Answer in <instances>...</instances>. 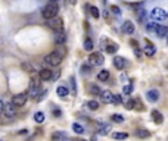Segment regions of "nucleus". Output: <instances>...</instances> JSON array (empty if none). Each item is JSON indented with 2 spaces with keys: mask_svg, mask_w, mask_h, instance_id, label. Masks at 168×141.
Wrapping results in <instances>:
<instances>
[{
  "mask_svg": "<svg viewBox=\"0 0 168 141\" xmlns=\"http://www.w3.org/2000/svg\"><path fill=\"white\" fill-rule=\"evenodd\" d=\"M58 12H59V6L55 2H50L49 5H46L41 11V16L44 19H50V18L58 16Z\"/></svg>",
  "mask_w": 168,
  "mask_h": 141,
  "instance_id": "1",
  "label": "nucleus"
},
{
  "mask_svg": "<svg viewBox=\"0 0 168 141\" xmlns=\"http://www.w3.org/2000/svg\"><path fill=\"white\" fill-rule=\"evenodd\" d=\"M100 100L103 103H114V104H118V103L123 102V99L119 96H117V94H114V93H111L109 90H105L100 93Z\"/></svg>",
  "mask_w": 168,
  "mask_h": 141,
  "instance_id": "2",
  "label": "nucleus"
},
{
  "mask_svg": "<svg viewBox=\"0 0 168 141\" xmlns=\"http://www.w3.org/2000/svg\"><path fill=\"white\" fill-rule=\"evenodd\" d=\"M62 59H63V56H61L58 51H52L44 57V63L49 66H59L62 63Z\"/></svg>",
  "mask_w": 168,
  "mask_h": 141,
  "instance_id": "3",
  "label": "nucleus"
},
{
  "mask_svg": "<svg viewBox=\"0 0 168 141\" xmlns=\"http://www.w3.org/2000/svg\"><path fill=\"white\" fill-rule=\"evenodd\" d=\"M46 25L52 29V31H55V33H59V31H63V21H62L61 18H50V19H46Z\"/></svg>",
  "mask_w": 168,
  "mask_h": 141,
  "instance_id": "4",
  "label": "nucleus"
},
{
  "mask_svg": "<svg viewBox=\"0 0 168 141\" xmlns=\"http://www.w3.org/2000/svg\"><path fill=\"white\" fill-rule=\"evenodd\" d=\"M89 63L91 66H102L105 63V57L99 51H93V53H90L89 56Z\"/></svg>",
  "mask_w": 168,
  "mask_h": 141,
  "instance_id": "5",
  "label": "nucleus"
},
{
  "mask_svg": "<svg viewBox=\"0 0 168 141\" xmlns=\"http://www.w3.org/2000/svg\"><path fill=\"white\" fill-rule=\"evenodd\" d=\"M151 18L153 21H165V19H168V12L162 7H155L151 12Z\"/></svg>",
  "mask_w": 168,
  "mask_h": 141,
  "instance_id": "6",
  "label": "nucleus"
},
{
  "mask_svg": "<svg viewBox=\"0 0 168 141\" xmlns=\"http://www.w3.org/2000/svg\"><path fill=\"white\" fill-rule=\"evenodd\" d=\"M28 100V93H21V94H16V96H13L12 99V104L16 107H21L24 106Z\"/></svg>",
  "mask_w": 168,
  "mask_h": 141,
  "instance_id": "7",
  "label": "nucleus"
},
{
  "mask_svg": "<svg viewBox=\"0 0 168 141\" xmlns=\"http://www.w3.org/2000/svg\"><path fill=\"white\" fill-rule=\"evenodd\" d=\"M114 66L119 71H124L125 68L130 66V62L125 59V57H121V56H115L114 57Z\"/></svg>",
  "mask_w": 168,
  "mask_h": 141,
  "instance_id": "8",
  "label": "nucleus"
},
{
  "mask_svg": "<svg viewBox=\"0 0 168 141\" xmlns=\"http://www.w3.org/2000/svg\"><path fill=\"white\" fill-rule=\"evenodd\" d=\"M143 51H145V55L147 57H152V56H155V53H156V47H155V44L152 43L151 40L145 38V47H143Z\"/></svg>",
  "mask_w": 168,
  "mask_h": 141,
  "instance_id": "9",
  "label": "nucleus"
},
{
  "mask_svg": "<svg viewBox=\"0 0 168 141\" xmlns=\"http://www.w3.org/2000/svg\"><path fill=\"white\" fill-rule=\"evenodd\" d=\"M103 50L109 53V55H115L118 50H119V46L114 41H103Z\"/></svg>",
  "mask_w": 168,
  "mask_h": 141,
  "instance_id": "10",
  "label": "nucleus"
},
{
  "mask_svg": "<svg viewBox=\"0 0 168 141\" xmlns=\"http://www.w3.org/2000/svg\"><path fill=\"white\" fill-rule=\"evenodd\" d=\"M3 115L6 118H13L16 115V106H13L12 103H6L3 106Z\"/></svg>",
  "mask_w": 168,
  "mask_h": 141,
  "instance_id": "11",
  "label": "nucleus"
},
{
  "mask_svg": "<svg viewBox=\"0 0 168 141\" xmlns=\"http://www.w3.org/2000/svg\"><path fill=\"white\" fill-rule=\"evenodd\" d=\"M52 75H53V71H52V69L43 68V69H40L39 78L41 79V81H49V79H52Z\"/></svg>",
  "mask_w": 168,
  "mask_h": 141,
  "instance_id": "12",
  "label": "nucleus"
},
{
  "mask_svg": "<svg viewBox=\"0 0 168 141\" xmlns=\"http://www.w3.org/2000/svg\"><path fill=\"white\" fill-rule=\"evenodd\" d=\"M146 99L152 103L158 102V100H159V91H158L156 88H152V90L146 91Z\"/></svg>",
  "mask_w": 168,
  "mask_h": 141,
  "instance_id": "13",
  "label": "nucleus"
},
{
  "mask_svg": "<svg viewBox=\"0 0 168 141\" xmlns=\"http://www.w3.org/2000/svg\"><path fill=\"white\" fill-rule=\"evenodd\" d=\"M134 31H136V27L131 21H125V22L123 24V33L124 34L131 35V34H134Z\"/></svg>",
  "mask_w": 168,
  "mask_h": 141,
  "instance_id": "14",
  "label": "nucleus"
},
{
  "mask_svg": "<svg viewBox=\"0 0 168 141\" xmlns=\"http://www.w3.org/2000/svg\"><path fill=\"white\" fill-rule=\"evenodd\" d=\"M151 118H152V121H153L156 125H161L164 122V115L159 112V110H156V109L151 112Z\"/></svg>",
  "mask_w": 168,
  "mask_h": 141,
  "instance_id": "15",
  "label": "nucleus"
},
{
  "mask_svg": "<svg viewBox=\"0 0 168 141\" xmlns=\"http://www.w3.org/2000/svg\"><path fill=\"white\" fill-rule=\"evenodd\" d=\"M155 34H156L159 38H164L165 35H168V27H167V25H161V24H156Z\"/></svg>",
  "mask_w": 168,
  "mask_h": 141,
  "instance_id": "16",
  "label": "nucleus"
},
{
  "mask_svg": "<svg viewBox=\"0 0 168 141\" xmlns=\"http://www.w3.org/2000/svg\"><path fill=\"white\" fill-rule=\"evenodd\" d=\"M67 138H68L67 132H63V131H56L50 137L52 141H67Z\"/></svg>",
  "mask_w": 168,
  "mask_h": 141,
  "instance_id": "17",
  "label": "nucleus"
},
{
  "mask_svg": "<svg viewBox=\"0 0 168 141\" xmlns=\"http://www.w3.org/2000/svg\"><path fill=\"white\" fill-rule=\"evenodd\" d=\"M111 130H112L111 124H99L97 132H99V135H108V134L111 132Z\"/></svg>",
  "mask_w": 168,
  "mask_h": 141,
  "instance_id": "18",
  "label": "nucleus"
},
{
  "mask_svg": "<svg viewBox=\"0 0 168 141\" xmlns=\"http://www.w3.org/2000/svg\"><path fill=\"white\" fill-rule=\"evenodd\" d=\"M40 84H35V85H30V93H28V96L31 97V99H37V96L40 94Z\"/></svg>",
  "mask_w": 168,
  "mask_h": 141,
  "instance_id": "19",
  "label": "nucleus"
},
{
  "mask_svg": "<svg viewBox=\"0 0 168 141\" xmlns=\"http://www.w3.org/2000/svg\"><path fill=\"white\" fill-rule=\"evenodd\" d=\"M55 41L56 44H65V41H67V35H65V31H59V33H56L55 35Z\"/></svg>",
  "mask_w": 168,
  "mask_h": 141,
  "instance_id": "20",
  "label": "nucleus"
},
{
  "mask_svg": "<svg viewBox=\"0 0 168 141\" xmlns=\"http://www.w3.org/2000/svg\"><path fill=\"white\" fill-rule=\"evenodd\" d=\"M56 94H58L59 97H62V99H65V97L69 94V90H68L65 85H59V87L56 88Z\"/></svg>",
  "mask_w": 168,
  "mask_h": 141,
  "instance_id": "21",
  "label": "nucleus"
},
{
  "mask_svg": "<svg viewBox=\"0 0 168 141\" xmlns=\"http://www.w3.org/2000/svg\"><path fill=\"white\" fill-rule=\"evenodd\" d=\"M136 137H139V138H149L151 137V131L145 130V128H139V130L136 131Z\"/></svg>",
  "mask_w": 168,
  "mask_h": 141,
  "instance_id": "22",
  "label": "nucleus"
},
{
  "mask_svg": "<svg viewBox=\"0 0 168 141\" xmlns=\"http://www.w3.org/2000/svg\"><path fill=\"white\" fill-rule=\"evenodd\" d=\"M97 79L102 81V82H106L108 79H109V71H106V69H102L100 72L97 73Z\"/></svg>",
  "mask_w": 168,
  "mask_h": 141,
  "instance_id": "23",
  "label": "nucleus"
},
{
  "mask_svg": "<svg viewBox=\"0 0 168 141\" xmlns=\"http://www.w3.org/2000/svg\"><path fill=\"white\" fill-rule=\"evenodd\" d=\"M133 90H134V82H133V81H130V84H127V85H124V87H123V94L130 96V94L133 93Z\"/></svg>",
  "mask_w": 168,
  "mask_h": 141,
  "instance_id": "24",
  "label": "nucleus"
},
{
  "mask_svg": "<svg viewBox=\"0 0 168 141\" xmlns=\"http://www.w3.org/2000/svg\"><path fill=\"white\" fill-rule=\"evenodd\" d=\"M86 9H89L90 13H91V16L95 18V19H99V18H100V12H99V9H97L96 6H86Z\"/></svg>",
  "mask_w": 168,
  "mask_h": 141,
  "instance_id": "25",
  "label": "nucleus"
},
{
  "mask_svg": "<svg viewBox=\"0 0 168 141\" xmlns=\"http://www.w3.org/2000/svg\"><path fill=\"white\" fill-rule=\"evenodd\" d=\"M130 44L133 46V50H134V53H136V56H137V59H142V51H140L139 43H137L136 40H131V41H130Z\"/></svg>",
  "mask_w": 168,
  "mask_h": 141,
  "instance_id": "26",
  "label": "nucleus"
},
{
  "mask_svg": "<svg viewBox=\"0 0 168 141\" xmlns=\"http://www.w3.org/2000/svg\"><path fill=\"white\" fill-rule=\"evenodd\" d=\"M125 118H124L123 115H119V113H114L111 115V122H115V124H123Z\"/></svg>",
  "mask_w": 168,
  "mask_h": 141,
  "instance_id": "27",
  "label": "nucleus"
},
{
  "mask_svg": "<svg viewBox=\"0 0 168 141\" xmlns=\"http://www.w3.org/2000/svg\"><path fill=\"white\" fill-rule=\"evenodd\" d=\"M111 137L114 140H127L128 138V134L127 132H112Z\"/></svg>",
  "mask_w": 168,
  "mask_h": 141,
  "instance_id": "28",
  "label": "nucleus"
},
{
  "mask_svg": "<svg viewBox=\"0 0 168 141\" xmlns=\"http://www.w3.org/2000/svg\"><path fill=\"white\" fill-rule=\"evenodd\" d=\"M72 131L75 132V134H78V135H83L84 134V126L83 125H80V124H77V122H74L72 124Z\"/></svg>",
  "mask_w": 168,
  "mask_h": 141,
  "instance_id": "29",
  "label": "nucleus"
},
{
  "mask_svg": "<svg viewBox=\"0 0 168 141\" xmlns=\"http://www.w3.org/2000/svg\"><path fill=\"white\" fill-rule=\"evenodd\" d=\"M136 15H137V19H139L140 22H145V19H146V16H147V13H146V11L145 9H137V12H136Z\"/></svg>",
  "mask_w": 168,
  "mask_h": 141,
  "instance_id": "30",
  "label": "nucleus"
},
{
  "mask_svg": "<svg viewBox=\"0 0 168 141\" xmlns=\"http://www.w3.org/2000/svg\"><path fill=\"white\" fill-rule=\"evenodd\" d=\"M44 119H46V116H44V113L43 112H35L34 113V121H35L37 124H43Z\"/></svg>",
  "mask_w": 168,
  "mask_h": 141,
  "instance_id": "31",
  "label": "nucleus"
},
{
  "mask_svg": "<svg viewBox=\"0 0 168 141\" xmlns=\"http://www.w3.org/2000/svg\"><path fill=\"white\" fill-rule=\"evenodd\" d=\"M93 47H95V44H93V40H91V38H86V40H84V50H86V51H91V50H93Z\"/></svg>",
  "mask_w": 168,
  "mask_h": 141,
  "instance_id": "32",
  "label": "nucleus"
},
{
  "mask_svg": "<svg viewBox=\"0 0 168 141\" xmlns=\"http://www.w3.org/2000/svg\"><path fill=\"white\" fill-rule=\"evenodd\" d=\"M133 109H136V110H139V112H142V110H145V106H143V103H142V100H140V99H137V97L134 99V107H133Z\"/></svg>",
  "mask_w": 168,
  "mask_h": 141,
  "instance_id": "33",
  "label": "nucleus"
},
{
  "mask_svg": "<svg viewBox=\"0 0 168 141\" xmlns=\"http://www.w3.org/2000/svg\"><path fill=\"white\" fill-rule=\"evenodd\" d=\"M81 73L83 75H90L91 73V65H87V63H84V65H81Z\"/></svg>",
  "mask_w": 168,
  "mask_h": 141,
  "instance_id": "34",
  "label": "nucleus"
},
{
  "mask_svg": "<svg viewBox=\"0 0 168 141\" xmlns=\"http://www.w3.org/2000/svg\"><path fill=\"white\" fill-rule=\"evenodd\" d=\"M100 93H102V90L99 88V85H91L90 87V94L91 96H100Z\"/></svg>",
  "mask_w": 168,
  "mask_h": 141,
  "instance_id": "35",
  "label": "nucleus"
},
{
  "mask_svg": "<svg viewBox=\"0 0 168 141\" xmlns=\"http://www.w3.org/2000/svg\"><path fill=\"white\" fill-rule=\"evenodd\" d=\"M87 107H89L90 110H97V109H99V102H96V100H89V102H87Z\"/></svg>",
  "mask_w": 168,
  "mask_h": 141,
  "instance_id": "36",
  "label": "nucleus"
},
{
  "mask_svg": "<svg viewBox=\"0 0 168 141\" xmlns=\"http://www.w3.org/2000/svg\"><path fill=\"white\" fill-rule=\"evenodd\" d=\"M133 107H134V99H130V100L125 102V109H127V110H131Z\"/></svg>",
  "mask_w": 168,
  "mask_h": 141,
  "instance_id": "37",
  "label": "nucleus"
},
{
  "mask_svg": "<svg viewBox=\"0 0 168 141\" xmlns=\"http://www.w3.org/2000/svg\"><path fill=\"white\" fill-rule=\"evenodd\" d=\"M46 96H47V90H41V91H40V94L37 96V99H35V100H37V102H41V100H43V99H44Z\"/></svg>",
  "mask_w": 168,
  "mask_h": 141,
  "instance_id": "38",
  "label": "nucleus"
},
{
  "mask_svg": "<svg viewBox=\"0 0 168 141\" xmlns=\"http://www.w3.org/2000/svg\"><path fill=\"white\" fill-rule=\"evenodd\" d=\"M71 88H72V94L75 96L77 94V84H75V78L71 77Z\"/></svg>",
  "mask_w": 168,
  "mask_h": 141,
  "instance_id": "39",
  "label": "nucleus"
},
{
  "mask_svg": "<svg viewBox=\"0 0 168 141\" xmlns=\"http://www.w3.org/2000/svg\"><path fill=\"white\" fill-rule=\"evenodd\" d=\"M155 28H156V24L155 22H149L146 25V29H147V31H155Z\"/></svg>",
  "mask_w": 168,
  "mask_h": 141,
  "instance_id": "40",
  "label": "nucleus"
},
{
  "mask_svg": "<svg viewBox=\"0 0 168 141\" xmlns=\"http://www.w3.org/2000/svg\"><path fill=\"white\" fill-rule=\"evenodd\" d=\"M22 68H24V69H27V72H34V68L31 66V65H30V63H24Z\"/></svg>",
  "mask_w": 168,
  "mask_h": 141,
  "instance_id": "41",
  "label": "nucleus"
},
{
  "mask_svg": "<svg viewBox=\"0 0 168 141\" xmlns=\"http://www.w3.org/2000/svg\"><path fill=\"white\" fill-rule=\"evenodd\" d=\"M52 112H53V116H55V118H59V116L62 115V112L58 109V107H53V110H52Z\"/></svg>",
  "mask_w": 168,
  "mask_h": 141,
  "instance_id": "42",
  "label": "nucleus"
},
{
  "mask_svg": "<svg viewBox=\"0 0 168 141\" xmlns=\"http://www.w3.org/2000/svg\"><path fill=\"white\" fill-rule=\"evenodd\" d=\"M111 11L115 13V15H121V11H119V7L118 6H111Z\"/></svg>",
  "mask_w": 168,
  "mask_h": 141,
  "instance_id": "43",
  "label": "nucleus"
},
{
  "mask_svg": "<svg viewBox=\"0 0 168 141\" xmlns=\"http://www.w3.org/2000/svg\"><path fill=\"white\" fill-rule=\"evenodd\" d=\"M59 75H61V72H59V71H55V73L52 75V79H58L59 78Z\"/></svg>",
  "mask_w": 168,
  "mask_h": 141,
  "instance_id": "44",
  "label": "nucleus"
},
{
  "mask_svg": "<svg viewBox=\"0 0 168 141\" xmlns=\"http://www.w3.org/2000/svg\"><path fill=\"white\" fill-rule=\"evenodd\" d=\"M18 134H19V135H22V134H27V130H22V131H19Z\"/></svg>",
  "mask_w": 168,
  "mask_h": 141,
  "instance_id": "45",
  "label": "nucleus"
},
{
  "mask_svg": "<svg viewBox=\"0 0 168 141\" xmlns=\"http://www.w3.org/2000/svg\"><path fill=\"white\" fill-rule=\"evenodd\" d=\"M68 2H69L71 5H77V0H68Z\"/></svg>",
  "mask_w": 168,
  "mask_h": 141,
  "instance_id": "46",
  "label": "nucleus"
},
{
  "mask_svg": "<svg viewBox=\"0 0 168 141\" xmlns=\"http://www.w3.org/2000/svg\"><path fill=\"white\" fill-rule=\"evenodd\" d=\"M72 141H87V140H84V138H74Z\"/></svg>",
  "mask_w": 168,
  "mask_h": 141,
  "instance_id": "47",
  "label": "nucleus"
},
{
  "mask_svg": "<svg viewBox=\"0 0 168 141\" xmlns=\"http://www.w3.org/2000/svg\"><path fill=\"white\" fill-rule=\"evenodd\" d=\"M90 141H96V135H93V137H91V140H90Z\"/></svg>",
  "mask_w": 168,
  "mask_h": 141,
  "instance_id": "48",
  "label": "nucleus"
},
{
  "mask_svg": "<svg viewBox=\"0 0 168 141\" xmlns=\"http://www.w3.org/2000/svg\"><path fill=\"white\" fill-rule=\"evenodd\" d=\"M50 2H55V3H58V2H59V0H50Z\"/></svg>",
  "mask_w": 168,
  "mask_h": 141,
  "instance_id": "49",
  "label": "nucleus"
},
{
  "mask_svg": "<svg viewBox=\"0 0 168 141\" xmlns=\"http://www.w3.org/2000/svg\"><path fill=\"white\" fill-rule=\"evenodd\" d=\"M167 43H168V38H167Z\"/></svg>",
  "mask_w": 168,
  "mask_h": 141,
  "instance_id": "50",
  "label": "nucleus"
}]
</instances>
